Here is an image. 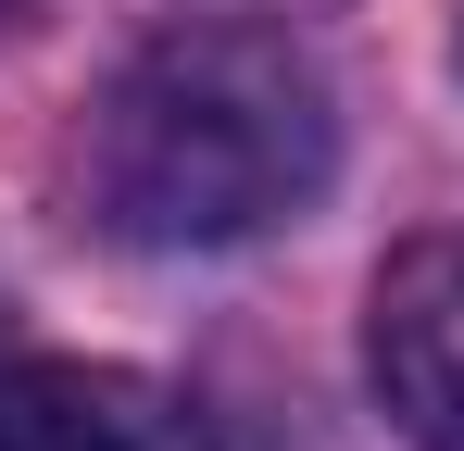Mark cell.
Returning a JSON list of instances; mask_svg holds the SVG:
<instances>
[{"label":"cell","mask_w":464,"mask_h":451,"mask_svg":"<svg viewBox=\"0 0 464 451\" xmlns=\"http://www.w3.org/2000/svg\"><path fill=\"white\" fill-rule=\"evenodd\" d=\"M0 25H13V0H0Z\"/></svg>","instance_id":"obj_4"},{"label":"cell","mask_w":464,"mask_h":451,"mask_svg":"<svg viewBox=\"0 0 464 451\" xmlns=\"http://www.w3.org/2000/svg\"><path fill=\"white\" fill-rule=\"evenodd\" d=\"M339 163V101L314 51L264 25H163L88 101L76 188L126 251H238L289 226Z\"/></svg>","instance_id":"obj_1"},{"label":"cell","mask_w":464,"mask_h":451,"mask_svg":"<svg viewBox=\"0 0 464 451\" xmlns=\"http://www.w3.org/2000/svg\"><path fill=\"white\" fill-rule=\"evenodd\" d=\"M364 376L414 451H464V226L401 238L364 301Z\"/></svg>","instance_id":"obj_2"},{"label":"cell","mask_w":464,"mask_h":451,"mask_svg":"<svg viewBox=\"0 0 464 451\" xmlns=\"http://www.w3.org/2000/svg\"><path fill=\"white\" fill-rule=\"evenodd\" d=\"M0 451H214L201 414L126 364H13L0 376Z\"/></svg>","instance_id":"obj_3"}]
</instances>
